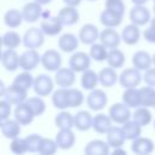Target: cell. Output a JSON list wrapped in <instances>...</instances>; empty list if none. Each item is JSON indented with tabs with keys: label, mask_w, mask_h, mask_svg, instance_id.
Wrapping results in <instances>:
<instances>
[{
	"label": "cell",
	"mask_w": 155,
	"mask_h": 155,
	"mask_svg": "<svg viewBox=\"0 0 155 155\" xmlns=\"http://www.w3.org/2000/svg\"><path fill=\"white\" fill-rule=\"evenodd\" d=\"M41 64L48 71H57L62 64V57L56 50H47L41 56Z\"/></svg>",
	"instance_id": "cell-10"
},
{
	"label": "cell",
	"mask_w": 155,
	"mask_h": 155,
	"mask_svg": "<svg viewBox=\"0 0 155 155\" xmlns=\"http://www.w3.org/2000/svg\"><path fill=\"white\" fill-rule=\"evenodd\" d=\"M54 124L59 130H62V128H71V127H74V116L70 113L63 110V111H61L59 114L56 115Z\"/></svg>",
	"instance_id": "cell-40"
},
{
	"label": "cell",
	"mask_w": 155,
	"mask_h": 155,
	"mask_svg": "<svg viewBox=\"0 0 155 155\" xmlns=\"http://www.w3.org/2000/svg\"><path fill=\"white\" fill-rule=\"evenodd\" d=\"M42 13V8H41V4H39L38 1H33V2H28L23 6L22 8V15H23V19L28 23H33L36 22Z\"/></svg>",
	"instance_id": "cell-18"
},
{
	"label": "cell",
	"mask_w": 155,
	"mask_h": 155,
	"mask_svg": "<svg viewBox=\"0 0 155 155\" xmlns=\"http://www.w3.org/2000/svg\"><path fill=\"white\" fill-rule=\"evenodd\" d=\"M25 103L29 107V109L31 110V113L34 114V116H39V115L44 114L46 110V104L42 101V98H40V96L27 98Z\"/></svg>",
	"instance_id": "cell-38"
},
{
	"label": "cell",
	"mask_w": 155,
	"mask_h": 155,
	"mask_svg": "<svg viewBox=\"0 0 155 155\" xmlns=\"http://www.w3.org/2000/svg\"><path fill=\"white\" fill-rule=\"evenodd\" d=\"M57 148H58V145H57L56 140L50 139V138H42L40 142L38 153H40L41 155H52L57 151Z\"/></svg>",
	"instance_id": "cell-44"
},
{
	"label": "cell",
	"mask_w": 155,
	"mask_h": 155,
	"mask_svg": "<svg viewBox=\"0 0 155 155\" xmlns=\"http://www.w3.org/2000/svg\"><path fill=\"white\" fill-rule=\"evenodd\" d=\"M84 103V94L80 90L68 88V105L69 108L80 107Z\"/></svg>",
	"instance_id": "cell-45"
},
{
	"label": "cell",
	"mask_w": 155,
	"mask_h": 155,
	"mask_svg": "<svg viewBox=\"0 0 155 155\" xmlns=\"http://www.w3.org/2000/svg\"><path fill=\"white\" fill-rule=\"evenodd\" d=\"M134 5H145L148 2V0H131Z\"/></svg>",
	"instance_id": "cell-55"
},
{
	"label": "cell",
	"mask_w": 155,
	"mask_h": 155,
	"mask_svg": "<svg viewBox=\"0 0 155 155\" xmlns=\"http://www.w3.org/2000/svg\"><path fill=\"white\" fill-rule=\"evenodd\" d=\"M98 78H99V84L103 87H111L119 81V75L116 73V69L109 65L99 70Z\"/></svg>",
	"instance_id": "cell-22"
},
{
	"label": "cell",
	"mask_w": 155,
	"mask_h": 155,
	"mask_svg": "<svg viewBox=\"0 0 155 155\" xmlns=\"http://www.w3.org/2000/svg\"><path fill=\"white\" fill-rule=\"evenodd\" d=\"M63 2L65 4V5H69V6H78L80 2H81V0H63Z\"/></svg>",
	"instance_id": "cell-52"
},
{
	"label": "cell",
	"mask_w": 155,
	"mask_h": 155,
	"mask_svg": "<svg viewBox=\"0 0 155 155\" xmlns=\"http://www.w3.org/2000/svg\"><path fill=\"white\" fill-rule=\"evenodd\" d=\"M21 124L15 119V120H5L4 122L0 124V130H1V133L5 138H8V139H13L16 137L19 136L21 133Z\"/></svg>",
	"instance_id": "cell-27"
},
{
	"label": "cell",
	"mask_w": 155,
	"mask_h": 155,
	"mask_svg": "<svg viewBox=\"0 0 155 155\" xmlns=\"http://www.w3.org/2000/svg\"><path fill=\"white\" fill-rule=\"evenodd\" d=\"M121 35L114 29V28H108L105 27V29H103L99 33V41L107 47V48H116L119 47L120 42H121Z\"/></svg>",
	"instance_id": "cell-11"
},
{
	"label": "cell",
	"mask_w": 155,
	"mask_h": 155,
	"mask_svg": "<svg viewBox=\"0 0 155 155\" xmlns=\"http://www.w3.org/2000/svg\"><path fill=\"white\" fill-rule=\"evenodd\" d=\"M11 103H8L6 99L0 101V124L7 120L11 115Z\"/></svg>",
	"instance_id": "cell-50"
},
{
	"label": "cell",
	"mask_w": 155,
	"mask_h": 155,
	"mask_svg": "<svg viewBox=\"0 0 155 155\" xmlns=\"http://www.w3.org/2000/svg\"><path fill=\"white\" fill-rule=\"evenodd\" d=\"M153 108H155V102H154V107H153Z\"/></svg>",
	"instance_id": "cell-63"
},
{
	"label": "cell",
	"mask_w": 155,
	"mask_h": 155,
	"mask_svg": "<svg viewBox=\"0 0 155 155\" xmlns=\"http://www.w3.org/2000/svg\"><path fill=\"white\" fill-rule=\"evenodd\" d=\"M41 139H42V137L40 134H36V133H33V134L27 136L25 137V143H27L28 151H30V153H38Z\"/></svg>",
	"instance_id": "cell-47"
},
{
	"label": "cell",
	"mask_w": 155,
	"mask_h": 155,
	"mask_svg": "<svg viewBox=\"0 0 155 155\" xmlns=\"http://www.w3.org/2000/svg\"><path fill=\"white\" fill-rule=\"evenodd\" d=\"M54 140H56V143H57L59 149L67 150V149H70L74 145V143H75V134L71 131V128H62L56 134Z\"/></svg>",
	"instance_id": "cell-20"
},
{
	"label": "cell",
	"mask_w": 155,
	"mask_h": 155,
	"mask_svg": "<svg viewBox=\"0 0 155 155\" xmlns=\"http://www.w3.org/2000/svg\"><path fill=\"white\" fill-rule=\"evenodd\" d=\"M12 84H13V85H17V86H19V87H22V88L29 90L30 87H33L34 78L31 76V74H30L29 71L24 70L23 73L18 74V75L15 78V80H13Z\"/></svg>",
	"instance_id": "cell-43"
},
{
	"label": "cell",
	"mask_w": 155,
	"mask_h": 155,
	"mask_svg": "<svg viewBox=\"0 0 155 155\" xmlns=\"http://www.w3.org/2000/svg\"><path fill=\"white\" fill-rule=\"evenodd\" d=\"M1 58H2V51H1V46H0V62H1Z\"/></svg>",
	"instance_id": "cell-57"
},
{
	"label": "cell",
	"mask_w": 155,
	"mask_h": 155,
	"mask_svg": "<svg viewBox=\"0 0 155 155\" xmlns=\"http://www.w3.org/2000/svg\"><path fill=\"white\" fill-rule=\"evenodd\" d=\"M109 144L101 139L91 140L86 144L84 151L86 155H107L109 154Z\"/></svg>",
	"instance_id": "cell-26"
},
{
	"label": "cell",
	"mask_w": 155,
	"mask_h": 155,
	"mask_svg": "<svg viewBox=\"0 0 155 155\" xmlns=\"http://www.w3.org/2000/svg\"><path fill=\"white\" fill-rule=\"evenodd\" d=\"M23 39L16 31H7L2 36V45L7 48H16L21 45Z\"/></svg>",
	"instance_id": "cell-42"
},
{
	"label": "cell",
	"mask_w": 155,
	"mask_h": 155,
	"mask_svg": "<svg viewBox=\"0 0 155 155\" xmlns=\"http://www.w3.org/2000/svg\"><path fill=\"white\" fill-rule=\"evenodd\" d=\"M57 16L59 17L63 25H74L75 23L79 22L80 18V15L75 8V6H69V5H65L63 8H61Z\"/></svg>",
	"instance_id": "cell-21"
},
{
	"label": "cell",
	"mask_w": 155,
	"mask_h": 155,
	"mask_svg": "<svg viewBox=\"0 0 155 155\" xmlns=\"http://www.w3.org/2000/svg\"><path fill=\"white\" fill-rule=\"evenodd\" d=\"M80 84H81V87L84 90H87V91L94 90L97 87V85L99 84L98 74L94 70H91V69H87V70L82 71Z\"/></svg>",
	"instance_id": "cell-32"
},
{
	"label": "cell",
	"mask_w": 155,
	"mask_h": 155,
	"mask_svg": "<svg viewBox=\"0 0 155 155\" xmlns=\"http://www.w3.org/2000/svg\"><path fill=\"white\" fill-rule=\"evenodd\" d=\"M87 1H96V0H87Z\"/></svg>",
	"instance_id": "cell-62"
},
{
	"label": "cell",
	"mask_w": 155,
	"mask_h": 155,
	"mask_svg": "<svg viewBox=\"0 0 155 155\" xmlns=\"http://www.w3.org/2000/svg\"><path fill=\"white\" fill-rule=\"evenodd\" d=\"M10 149L12 153L15 154H24L28 151L27 148V143H25V138H21L19 136L13 138L11 144H10Z\"/></svg>",
	"instance_id": "cell-46"
},
{
	"label": "cell",
	"mask_w": 155,
	"mask_h": 155,
	"mask_svg": "<svg viewBox=\"0 0 155 155\" xmlns=\"http://www.w3.org/2000/svg\"><path fill=\"white\" fill-rule=\"evenodd\" d=\"M143 81L148 85V86H151V87H155V68H149L144 71V75H143Z\"/></svg>",
	"instance_id": "cell-51"
},
{
	"label": "cell",
	"mask_w": 155,
	"mask_h": 155,
	"mask_svg": "<svg viewBox=\"0 0 155 155\" xmlns=\"http://www.w3.org/2000/svg\"><path fill=\"white\" fill-rule=\"evenodd\" d=\"M140 103L142 107H148V108H153L154 107V102H155V88L151 86H145V87H140Z\"/></svg>",
	"instance_id": "cell-39"
},
{
	"label": "cell",
	"mask_w": 155,
	"mask_h": 155,
	"mask_svg": "<svg viewBox=\"0 0 155 155\" xmlns=\"http://www.w3.org/2000/svg\"><path fill=\"white\" fill-rule=\"evenodd\" d=\"M105 8L115 12V13H119L121 16L125 15V10H126V6L124 4L122 0H105Z\"/></svg>",
	"instance_id": "cell-48"
},
{
	"label": "cell",
	"mask_w": 155,
	"mask_h": 155,
	"mask_svg": "<svg viewBox=\"0 0 155 155\" xmlns=\"http://www.w3.org/2000/svg\"><path fill=\"white\" fill-rule=\"evenodd\" d=\"M62 28H63V23L61 22L58 16L44 18L40 23V29L44 31L45 35H48V36H54L59 34Z\"/></svg>",
	"instance_id": "cell-14"
},
{
	"label": "cell",
	"mask_w": 155,
	"mask_h": 155,
	"mask_svg": "<svg viewBox=\"0 0 155 155\" xmlns=\"http://www.w3.org/2000/svg\"><path fill=\"white\" fill-rule=\"evenodd\" d=\"M121 127L124 130V133H125L127 140H134L136 138L142 136V127L143 126H140L134 120H128Z\"/></svg>",
	"instance_id": "cell-34"
},
{
	"label": "cell",
	"mask_w": 155,
	"mask_h": 155,
	"mask_svg": "<svg viewBox=\"0 0 155 155\" xmlns=\"http://www.w3.org/2000/svg\"><path fill=\"white\" fill-rule=\"evenodd\" d=\"M153 64H154V65H155V53H154V54H153Z\"/></svg>",
	"instance_id": "cell-58"
},
{
	"label": "cell",
	"mask_w": 155,
	"mask_h": 155,
	"mask_svg": "<svg viewBox=\"0 0 155 155\" xmlns=\"http://www.w3.org/2000/svg\"><path fill=\"white\" fill-rule=\"evenodd\" d=\"M15 114V119L22 125V126H25V125H29L33 119L35 117L34 114L31 113V110L29 109V107L27 105L25 102L23 103H19L16 105V109L13 111Z\"/></svg>",
	"instance_id": "cell-24"
},
{
	"label": "cell",
	"mask_w": 155,
	"mask_h": 155,
	"mask_svg": "<svg viewBox=\"0 0 155 155\" xmlns=\"http://www.w3.org/2000/svg\"><path fill=\"white\" fill-rule=\"evenodd\" d=\"M41 62V56L36 48H28L19 56V68L27 71H30L38 67Z\"/></svg>",
	"instance_id": "cell-5"
},
{
	"label": "cell",
	"mask_w": 155,
	"mask_h": 155,
	"mask_svg": "<svg viewBox=\"0 0 155 155\" xmlns=\"http://www.w3.org/2000/svg\"><path fill=\"white\" fill-rule=\"evenodd\" d=\"M5 92H6V86H5V84L0 80V97H4V96H5Z\"/></svg>",
	"instance_id": "cell-53"
},
{
	"label": "cell",
	"mask_w": 155,
	"mask_h": 155,
	"mask_svg": "<svg viewBox=\"0 0 155 155\" xmlns=\"http://www.w3.org/2000/svg\"><path fill=\"white\" fill-rule=\"evenodd\" d=\"M45 42V34L36 27L29 28L23 35V45L27 48H39Z\"/></svg>",
	"instance_id": "cell-3"
},
{
	"label": "cell",
	"mask_w": 155,
	"mask_h": 155,
	"mask_svg": "<svg viewBox=\"0 0 155 155\" xmlns=\"http://www.w3.org/2000/svg\"><path fill=\"white\" fill-rule=\"evenodd\" d=\"M54 82L58 87H70L75 82V71L69 68H59L54 74Z\"/></svg>",
	"instance_id": "cell-13"
},
{
	"label": "cell",
	"mask_w": 155,
	"mask_h": 155,
	"mask_svg": "<svg viewBox=\"0 0 155 155\" xmlns=\"http://www.w3.org/2000/svg\"><path fill=\"white\" fill-rule=\"evenodd\" d=\"M33 88H34V92L38 96L46 97L53 90V81H52V79L48 75H46V74H39L34 79Z\"/></svg>",
	"instance_id": "cell-7"
},
{
	"label": "cell",
	"mask_w": 155,
	"mask_h": 155,
	"mask_svg": "<svg viewBox=\"0 0 155 155\" xmlns=\"http://www.w3.org/2000/svg\"><path fill=\"white\" fill-rule=\"evenodd\" d=\"M126 140H127V139H126V136H125V133H124L122 127L111 126V128L107 132V143H108L109 147L113 148V149L122 147Z\"/></svg>",
	"instance_id": "cell-17"
},
{
	"label": "cell",
	"mask_w": 155,
	"mask_h": 155,
	"mask_svg": "<svg viewBox=\"0 0 155 155\" xmlns=\"http://www.w3.org/2000/svg\"><path fill=\"white\" fill-rule=\"evenodd\" d=\"M121 39L128 46H133V45L138 44L139 42V39H140V29H139V25H137L134 23L127 24L122 29V31H121Z\"/></svg>",
	"instance_id": "cell-16"
},
{
	"label": "cell",
	"mask_w": 155,
	"mask_h": 155,
	"mask_svg": "<svg viewBox=\"0 0 155 155\" xmlns=\"http://www.w3.org/2000/svg\"><path fill=\"white\" fill-rule=\"evenodd\" d=\"M27 97H28V90L22 88L17 85H13V84L11 86L6 87V92L4 96V98L8 103H11L12 105H17L19 103L25 102Z\"/></svg>",
	"instance_id": "cell-9"
},
{
	"label": "cell",
	"mask_w": 155,
	"mask_h": 155,
	"mask_svg": "<svg viewBox=\"0 0 155 155\" xmlns=\"http://www.w3.org/2000/svg\"><path fill=\"white\" fill-rule=\"evenodd\" d=\"M93 117L86 110H80L74 115V127L79 131H88L92 128Z\"/></svg>",
	"instance_id": "cell-25"
},
{
	"label": "cell",
	"mask_w": 155,
	"mask_h": 155,
	"mask_svg": "<svg viewBox=\"0 0 155 155\" xmlns=\"http://www.w3.org/2000/svg\"><path fill=\"white\" fill-rule=\"evenodd\" d=\"M99 30L94 24L87 23L81 27L79 31V40L85 45H92L99 39Z\"/></svg>",
	"instance_id": "cell-15"
},
{
	"label": "cell",
	"mask_w": 155,
	"mask_h": 155,
	"mask_svg": "<svg viewBox=\"0 0 155 155\" xmlns=\"http://www.w3.org/2000/svg\"><path fill=\"white\" fill-rule=\"evenodd\" d=\"M122 19H124V16H121L119 13H115V12L108 10V8L102 11V13L99 16L101 23L104 27H108V28H116V27H119L122 23Z\"/></svg>",
	"instance_id": "cell-30"
},
{
	"label": "cell",
	"mask_w": 155,
	"mask_h": 155,
	"mask_svg": "<svg viewBox=\"0 0 155 155\" xmlns=\"http://www.w3.org/2000/svg\"><path fill=\"white\" fill-rule=\"evenodd\" d=\"M0 46H2V36H0Z\"/></svg>",
	"instance_id": "cell-59"
},
{
	"label": "cell",
	"mask_w": 155,
	"mask_h": 155,
	"mask_svg": "<svg viewBox=\"0 0 155 155\" xmlns=\"http://www.w3.org/2000/svg\"><path fill=\"white\" fill-rule=\"evenodd\" d=\"M1 64L8 71H15L17 68H19V56L15 48H7L2 52Z\"/></svg>",
	"instance_id": "cell-23"
},
{
	"label": "cell",
	"mask_w": 155,
	"mask_h": 155,
	"mask_svg": "<svg viewBox=\"0 0 155 155\" xmlns=\"http://www.w3.org/2000/svg\"><path fill=\"white\" fill-rule=\"evenodd\" d=\"M143 38L145 39L147 42L155 44V17L150 19L148 28L143 31Z\"/></svg>",
	"instance_id": "cell-49"
},
{
	"label": "cell",
	"mask_w": 155,
	"mask_h": 155,
	"mask_svg": "<svg viewBox=\"0 0 155 155\" xmlns=\"http://www.w3.org/2000/svg\"><path fill=\"white\" fill-rule=\"evenodd\" d=\"M153 11H154V15H155V2H154V6H153Z\"/></svg>",
	"instance_id": "cell-60"
},
{
	"label": "cell",
	"mask_w": 155,
	"mask_h": 155,
	"mask_svg": "<svg viewBox=\"0 0 155 155\" xmlns=\"http://www.w3.org/2000/svg\"><path fill=\"white\" fill-rule=\"evenodd\" d=\"M113 154H114V155H116V154H126V151L122 149V147H120V148H115V149L113 150Z\"/></svg>",
	"instance_id": "cell-54"
},
{
	"label": "cell",
	"mask_w": 155,
	"mask_h": 155,
	"mask_svg": "<svg viewBox=\"0 0 155 155\" xmlns=\"http://www.w3.org/2000/svg\"><path fill=\"white\" fill-rule=\"evenodd\" d=\"M79 46V39L70 33L63 34L59 39H58V47L63 51V52H73L78 48Z\"/></svg>",
	"instance_id": "cell-31"
},
{
	"label": "cell",
	"mask_w": 155,
	"mask_h": 155,
	"mask_svg": "<svg viewBox=\"0 0 155 155\" xmlns=\"http://www.w3.org/2000/svg\"><path fill=\"white\" fill-rule=\"evenodd\" d=\"M125 53L119 50L117 47L116 48H110L108 51V57H107V63L109 67H113L115 69H119V68H122L124 64H125Z\"/></svg>",
	"instance_id": "cell-33"
},
{
	"label": "cell",
	"mask_w": 155,
	"mask_h": 155,
	"mask_svg": "<svg viewBox=\"0 0 155 155\" xmlns=\"http://www.w3.org/2000/svg\"><path fill=\"white\" fill-rule=\"evenodd\" d=\"M132 64L138 70L145 71L153 64V56H150V53L144 51V50H139V51L133 53V56H132Z\"/></svg>",
	"instance_id": "cell-19"
},
{
	"label": "cell",
	"mask_w": 155,
	"mask_h": 155,
	"mask_svg": "<svg viewBox=\"0 0 155 155\" xmlns=\"http://www.w3.org/2000/svg\"><path fill=\"white\" fill-rule=\"evenodd\" d=\"M91 56L86 52H75L69 58V67L75 73H82L90 68L91 64Z\"/></svg>",
	"instance_id": "cell-8"
},
{
	"label": "cell",
	"mask_w": 155,
	"mask_h": 155,
	"mask_svg": "<svg viewBox=\"0 0 155 155\" xmlns=\"http://www.w3.org/2000/svg\"><path fill=\"white\" fill-rule=\"evenodd\" d=\"M108 114L110 116V119L113 120V122L119 124V125H124L125 122H127L128 120H131V108L127 107L124 102L122 103H114L109 110Z\"/></svg>",
	"instance_id": "cell-2"
},
{
	"label": "cell",
	"mask_w": 155,
	"mask_h": 155,
	"mask_svg": "<svg viewBox=\"0 0 155 155\" xmlns=\"http://www.w3.org/2000/svg\"><path fill=\"white\" fill-rule=\"evenodd\" d=\"M143 80V75L140 74V70L137 68H126L121 71L119 75V84L124 88H131V87H138L139 84Z\"/></svg>",
	"instance_id": "cell-1"
},
{
	"label": "cell",
	"mask_w": 155,
	"mask_h": 155,
	"mask_svg": "<svg viewBox=\"0 0 155 155\" xmlns=\"http://www.w3.org/2000/svg\"><path fill=\"white\" fill-rule=\"evenodd\" d=\"M107 103H108V96L101 88L92 90L88 93L87 98H86L87 107L91 110H94V111H98V110H102L103 108H105L107 107Z\"/></svg>",
	"instance_id": "cell-4"
},
{
	"label": "cell",
	"mask_w": 155,
	"mask_h": 155,
	"mask_svg": "<svg viewBox=\"0 0 155 155\" xmlns=\"http://www.w3.org/2000/svg\"><path fill=\"white\" fill-rule=\"evenodd\" d=\"M153 1H154V2H155V0H153Z\"/></svg>",
	"instance_id": "cell-64"
},
{
	"label": "cell",
	"mask_w": 155,
	"mask_h": 155,
	"mask_svg": "<svg viewBox=\"0 0 155 155\" xmlns=\"http://www.w3.org/2000/svg\"><path fill=\"white\" fill-rule=\"evenodd\" d=\"M128 17H130L131 23H134V24H137L139 27L147 25L150 22V19H151L150 11L144 5H134L130 10Z\"/></svg>",
	"instance_id": "cell-6"
},
{
	"label": "cell",
	"mask_w": 155,
	"mask_h": 155,
	"mask_svg": "<svg viewBox=\"0 0 155 155\" xmlns=\"http://www.w3.org/2000/svg\"><path fill=\"white\" fill-rule=\"evenodd\" d=\"M154 130H155V120H154Z\"/></svg>",
	"instance_id": "cell-61"
},
{
	"label": "cell",
	"mask_w": 155,
	"mask_h": 155,
	"mask_svg": "<svg viewBox=\"0 0 155 155\" xmlns=\"http://www.w3.org/2000/svg\"><path fill=\"white\" fill-rule=\"evenodd\" d=\"M155 149V144L153 142V139L148 138V137H138L134 140H132L131 144V150L137 154V155H148L151 154Z\"/></svg>",
	"instance_id": "cell-12"
},
{
	"label": "cell",
	"mask_w": 155,
	"mask_h": 155,
	"mask_svg": "<svg viewBox=\"0 0 155 155\" xmlns=\"http://www.w3.org/2000/svg\"><path fill=\"white\" fill-rule=\"evenodd\" d=\"M90 56L96 62H103L107 61L108 57V48L101 42V44H92L90 48Z\"/></svg>",
	"instance_id": "cell-41"
},
{
	"label": "cell",
	"mask_w": 155,
	"mask_h": 155,
	"mask_svg": "<svg viewBox=\"0 0 155 155\" xmlns=\"http://www.w3.org/2000/svg\"><path fill=\"white\" fill-rule=\"evenodd\" d=\"M23 21V15L22 11H18L16 8H11L8 10L5 16H4V22L8 28H17L22 24Z\"/></svg>",
	"instance_id": "cell-37"
},
{
	"label": "cell",
	"mask_w": 155,
	"mask_h": 155,
	"mask_svg": "<svg viewBox=\"0 0 155 155\" xmlns=\"http://www.w3.org/2000/svg\"><path fill=\"white\" fill-rule=\"evenodd\" d=\"M52 104L54 105V108L61 109V110L69 108V105H68V88L61 87L57 91H54L52 94Z\"/></svg>",
	"instance_id": "cell-35"
},
{
	"label": "cell",
	"mask_w": 155,
	"mask_h": 155,
	"mask_svg": "<svg viewBox=\"0 0 155 155\" xmlns=\"http://www.w3.org/2000/svg\"><path fill=\"white\" fill-rule=\"evenodd\" d=\"M113 126V120L110 119L109 114H97L93 116V124L92 128L101 134H107V132Z\"/></svg>",
	"instance_id": "cell-29"
},
{
	"label": "cell",
	"mask_w": 155,
	"mask_h": 155,
	"mask_svg": "<svg viewBox=\"0 0 155 155\" xmlns=\"http://www.w3.org/2000/svg\"><path fill=\"white\" fill-rule=\"evenodd\" d=\"M132 117L140 126H147L151 122L153 115H151V111L149 110L148 107H138V108L134 109V111L132 114Z\"/></svg>",
	"instance_id": "cell-36"
},
{
	"label": "cell",
	"mask_w": 155,
	"mask_h": 155,
	"mask_svg": "<svg viewBox=\"0 0 155 155\" xmlns=\"http://www.w3.org/2000/svg\"><path fill=\"white\" fill-rule=\"evenodd\" d=\"M35 1H38L41 5H46V4H50L51 2V0H35Z\"/></svg>",
	"instance_id": "cell-56"
},
{
	"label": "cell",
	"mask_w": 155,
	"mask_h": 155,
	"mask_svg": "<svg viewBox=\"0 0 155 155\" xmlns=\"http://www.w3.org/2000/svg\"><path fill=\"white\" fill-rule=\"evenodd\" d=\"M122 102L127 107H130L132 109L142 107V103H140V90L137 88V87L125 88V91L122 93Z\"/></svg>",
	"instance_id": "cell-28"
}]
</instances>
